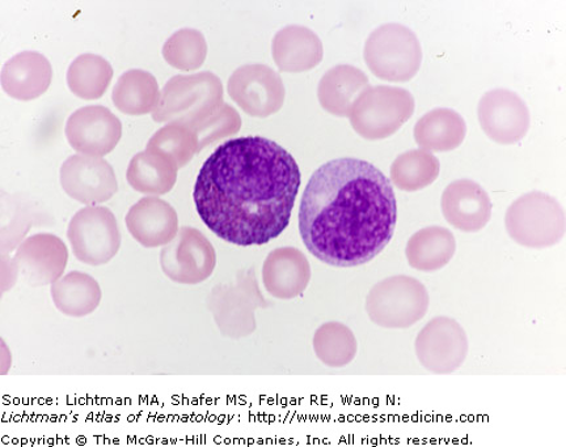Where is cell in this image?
<instances>
[{
  "instance_id": "15",
  "label": "cell",
  "mask_w": 566,
  "mask_h": 447,
  "mask_svg": "<svg viewBox=\"0 0 566 447\" xmlns=\"http://www.w3.org/2000/svg\"><path fill=\"white\" fill-rule=\"evenodd\" d=\"M60 180L70 198L86 205L105 203L118 190L117 177L109 162L86 155L70 156L61 167Z\"/></svg>"
},
{
  "instance_id": "1",
  "label": "cell",
  "mask_w": 566,
  "mask_h": 447,
  "mask_svg": "<svg viewBox=\"0 0 566 447\" xmlns=\"http://www.w3.org/2000/svg\"><path fill=\"white\" fill-rule=\"evenodd\" d=\"M301 170L285 148L261 137L226 141L197 177L198 215L219 238L238 246L271 243L287 228Z\"/></svg>"
},
{
  "instance_id": "3",
  "label": "cell",
  "mask_w": 566,
  "mask_h": 447,
  "mask_svg": "<svg viewBox=\"0 0 566 447\" xmlns=\"http://www.w3.org/2000/svg\"><path fill=\"white\" fill-rule=\"evenodd\" d=\"M223 104L221 79L210 71L179 75L160 91L157 108L151 113L157 124H182L192 127L202 123Z\"/></svg>"
},
{
  "instance_id": "20",
  "label": "cell",
  "mask_w": 566,
  "mask_h": 447,
  "mask_svg": "<svg viewBox=\"0 0 566 447\" xmlns=\"http://www.w3.org/2000/svg\"><path fill=\"white\" fill-rule=\"evenodd\" d=\"M53 67L44 54L23 52L6 62L2 70V88L19 102H32L51 87Z\"/></svg>"
},
{
  "instance_id": "19",
  "label": "cell",
  "mask_w": 566,
  "mask_h": 447,
  "mask_svg": "<svg viewBox=\"0 0 566 447\" xmlns=\"http://www.w3.org/2000/svg\"><path fill=\"white\" fill-rule=\"evenodd\" d=\"M310 280L311 265L300 248L279 247L269 253L263 266V283L269 295L279 300H293L307 289Z\"/></svg>"
},
{
  "instance_id": "12",
  "label": "cell",
  "mask_w": 566,
  "mask_h": 447,
  "mask_svg": "<svg viewBox=\"0 0 566 447\" xmlns=\"http://www.w3.org/2000/svg\"><path fill=\"white\" fill-rule=\"evenodd\" d=\"M229 95L248 116L266 118L280 111L286 89L281 76L266 65H245L233 71Z\"/></svg>"
},
{
  "instance_id": "10",
  "label": "cell",
  "mask_w": 566,
  "mask_h": 447,
  "mask_svg": "<svg viewBox=\"0 0 566 447\" xmlns=\"http://www.w3.org/2000/svg\"><path fill=\"white\" fill-rule=\"evenodd\" d=\"M415 351L419 363L428 372L438 375L451 374L469 356V337L455 319L436 317L417 336Z\"/></svg>"
},
{
  "instance_id": "4",
  "label": "cell",
  "mask_w": 566,
  "mask_h": 447,
  "mask_svg": "<svg viewBox=\"0 0 566 447\" xmlns=\"http://www.w3.org/2000/svg\"><path fill=\"white\" fill-rule=\"evenodd\" d=\"M505 226L514 243L528 248H548L564 238L565 212L556 198L531 191L507 209Z\"/></svg>"
},
{
  "instance_id": "14",
  "label": "cell",
  "mask_w": 566,
  "mask_h": 447,
  "mask_svg": "<svg viewBox=\"0 0 566 447\" xmlns=\"http://www.w3.org/2000/svg\"><path fill=\"white\" fill-rule=\"evenodd\" d=\"M67 260V247L60 237L49 233L34 234L19 245L11 259V269L28 286L42 287L62 278Z\"/></svg>"
},
{
  "instance_id": "23",
  "label": "cell",
  "mask_w": 566,
  "mask_h": 447,
  "mask_svg": "<svg viewBox=\"0 0 566 447\" xmlns=\"http://www.w3.org/2000/svg\"><path fill=\"white\" fill-rule=\"evenodd\" d=\"M177 172L179 167L172 158L166 153L146 149L132 159L126 180L140 194L160 196L174 189Z\"/></svg>"
},
{
  "instance_id": "31",
  "label": "cell",
  "mask_w": 566,
  "mask_h": 447,
  "mask_svg": "<svg viewBox=\"0 0 566 447\" xmlns=\"http://www.w3.org/2000/svg\"><path fill=\"white\" fill-rule=\"evenodd\" d=\"M163 56L169 66L181 71H193L203 65L208 56L205 35L197 30L177 31L163 46Z\"/></svg>"
},
{
  "instance_id": "26",
  "label": "cell",
  "mask_w": 566,
  "mask_h": 447,
  "mask_svg": "<svg viewBox=\"0 0 566 447\" xmlns=\"http://www.w3.org/2000/svg\"><path fill=\"white\" fill-rule=\"evenodd\" d=\"M55 308L71 318H82L94 313L102 301V288L88 274L69 273L52 284Z\"/></svg>"
},
{
  "instance_id": "16",
  "label": "cell",
  "mask_w": 566,
  "mask_h": 447,
  "mask_svg": "<svg viewBox=\"0 0 566 447\" xmlns=\"http://www.w3.org/2000/svg\"><path fill=\"white\" fill-rule=\"evenodd\" d=\"M123 137V125L102 105L77 109L66 124V138L80 155L104 158L117 147Z\"/></svg>"
},
{
  "instance_id": "7",
  "label": "cell",
  "mask_w": 566,
  "mask_h": 447,
  "mask_svg": "<svg viewBox=\"0 0 566 447\" xmlns=\"http://www.w3.org/2000/svg\"><path fill=\"white\" fill-rule=\"evenodd\" d=\"M268 307L254 268L240 272L235 281L217 286L208 297V309L218 330L223 337L235 340L256 331V311Z\"/></svg>"
},
{
  "instance_id": "9",
  "label": "cell",
  "mask_w": 566,
  "mask_h": 447,
  "mask_svg": "<svg viewBox=\"0 0 566 447\" xmlns=\"http://www.w3.org/2000/svg\"><path fill=\"white\" fill-rule=\"evenodd\" d=\"M67 237L75 258L90 266H103L122 246L116 216L102 205H87L70 220Z\"/></svg>"
},
{
  "instance_id": "6",
  "label": "cell",
  "mask_w": 566,
  "mask_h": 447,
  "mask_svg": "<svg viewBox=\"0 0 566 447\" xmlns=\"http://www.w3.org/2000/svg\"><path fill=\"white\" fill-rule=\"evenodd\" d=\"M430 297L420 280L396 275L375 284L366 297V313L384 329L412 328L427 316Z\"/></svg>"
},
{
  "instance_id": "30",
  "label": "cell",
  "mask_w": 566,
  "mask_h": 447,
  "mask_svg": "<svg viewBox=\"0 0 566 447\" xmlns=\"http://www.w3.org/2000/svg\"><path fill=\"white\" fill-rule=\"evenodd\" d=\"M313 345L316 358L329 368L349 365L358 352L356 336L342 322L322 324L315 332Z\"/></svg>"
},
{
  "instance_id": "18",
  "label": "cell",
  "mask_w": 566,
  "mask_h": 447,
  "mask_svg": "<svg viewBox=\"0 0 566 447\" xmlns=\"http://www.w3.org/2000/svg\"><path fill=\"white\" fill-rule=\"evenodd\" d=\"M127 231L142 246H166L179 233V216L171 204L159 196L142 198L127 212Z\"/></svg>"
},
{
  "instance_id": "2",
  "label": "cell",
  "mask_w": 566,
  "mask_h": 447,
  "mask_svg": "<svg viewBox=\"0 0 566 447\" xmlns=\"http://www.w3.org/2000/svg\"><path fill=\"white\" fill-rule=\"evenodd\" d=\"M396 222L392 183L369 161L327 162L311 177L302 196L303 243L329 266L369 264L391 243Z\"/></svg>"
},
{
  "instance_id": "32",
  "label": "cell",
  "mask_w": 566,
  "mask_h": 447,
  "mask_svg": "<svg viewBox=\"0 0 566 447\" xmlns=\"http://www.w3.org/2000/svg\"><path fill=\"white\" fill-rule=\"evenodd\" d=\"M146 149L159 151L172 158L177 167L184 168L200 152L197 135L192 127L182 124H167L148 140Z\"/></svg>"
},
{
  "instance_id": "25",
  "label": "cell",
  "mask_w": 566,
  "mask_h": 447,
  "mask_svg": "<svg viewBox=\"0 0 566 447\" xmlns=\"http://www.w3.org/2000/svg\"><path fill=\"white\" fill-rule=\"evenodd\" d=\"M457 252L454 234L440 225L427 226L409 238L406 257L410 267L434 273L448 266Z\"/></svg>"
},
{
  "instance_id": "8",
  "label": "cell",
  "mask_w": 566,
  "mask_h": 447,
  "mask_svg": "<svg viewBox=\"0 0 566 447\" xmlns=\"http://www.w3.org/2000/svg\"><path fill=\"white\" fill-rule=\"evenodd\" d=\"M409 91L388 85L369 87L353 104L349 119L354 131L366 140H381L398 132L415 113Z\"/></svg>"
},
{
  "instance_id": "22",
  "label": "cell",
  "mask_w": 566,
  "mask_h": 447,
  "mask_svg": "<svg viewBox=\"0 0 566 447\" xmlns=\"http://www.w3.org/2000/svg\"><path fill=\"white\" fill-rule=\"evenodd\" d=\"M369 87V77L363 70L350 65H338L328 70L318 83V103L331 115L349 117L353 104Z\"/></svg>"
},
{
  "instance_id": "33",
  "label": "cell",
  "mask_w": 566,
  "mask_h": 447,
  "mask_svg": "<svg viewBox=\"0 0 566 447\" xmlns=\"http://www.w3.org/2000/svg\"><path fill=\"white\" fill-rule=\"evenodd\" d=\"M192 129L197 135L200 151H202L205 147L238 134L242 129V118L237 109L223 103L210 117L192 126Z\"/></svg>"
},
{
  "instance_id": "29",
  "label": "cell",
  "mask_w": 566,
  "mask_h": 447,
  "mask_svg": "<svg viewBox=\"0 0 566 447\" xmlns=\"http://www.w3.org/2000/svg\"><path fill=\"white\" fill-rule=\"evenodd\" d=\"M113 77L111 63L96 54H83L71 63L67 85L71 92L83 99H97L108 89Z\"/></svg>"
},
{
  "instance_id": "17",
  "label": "cell",
  "mask_w": 566,
  "mask_h": 447,
  "mask_svg": "<svg viewBox=\"0 0 566 447\" xmlns=\"http://www.w3.org/2000/svg\"><path fill=\"white\" fill-rule=\"evenodd\" d=\"M442 214L458 231L476 233L491 222L493 203L490 194L476 181L451 182L441 199Z\"/></svg>"
},
{
  "instance_id": "21",
  "label": "cell",
  "mask_w": 566,
  "mask_h": 447,
  "mask_svg": "<svg viewBox=\"0 0 566 447\" xmlns=\"http://www.w3.org/2000/svg\"><path fill=\"white\" fill-rule=\"evenodd\" d=\"M275 65L285 73H306L323 61L324 47L310 28L287 25L274 35L272 45Z\"/></svg>"
},
{
  "instance_id": "13",
  "label": "cell",
  "mask_w": 566,
  "mask_h": 447,
  "mask_svg": "<svg viewBox=\"0 0 566 447\" xmlns=\"http://www.w3.org/2000/svg\"><path fill=\"white\" fill-rule=\"evenodd\" d=\"M478 117L481 129L494 143L512 146L526 137L531 115L528 106L511 89L495 88L480 98Z\"/></svg>"
},
{
  "instance_id": "28",
  "label": "cell",
  "mask_w": 566,
  "mask_h": 447,
  "mask_svg": "<svg viewBox=\"0 0 566 447\" xmlns=\"http://www.w3.org/2000/svg\"><path fill=\"white\" fill-rule=\"evenodd\" d=\"M441 173V162L431 152L412 149L401 153L391 166V182L396 188L416 193L433 184Z\"/></svg>"
},
{
  "instance_id": "11",
  "label": "cell",
  "mask_w": 566,
  "mask_h": 447,
  "mask_svg": "<svg viewBox=\"0 0 566 447\" xmlns=\"http://www.w3.org/2000/svg\"><path fill=\"white\" fill-rule=\"evenodd\" d=\"M160 266L168 279L196 286L214 273L216 248L202 232L182 226L171 243L163 247Z\"/></svg>"
},
{
  "instance_id": "5",
  "label": "cell",
  "mask_w": 566,
  "mask_h": 447,
  "mask_svg": "<svg viewBox=\"0 0 566 447\" xmlns=\"http://www.w3.org/2000/svg\"><path fill=\"white\" fill-rule=\"evenodd\" d=\"M364 56L375 76L392 83L412 81L422 65L419 38L401 24L377 28L366 41Z\"/></svg>"
},
{
  "instance_id": "27",
  "label": "cell",
  "mask_w": 566,
  "mask_h": 447,
  "mask_svg": "<svg viewBox=\"0 0 566 447\" xmlns=\"http://www.w3.org/2000/svg\"><path fill=\"white\" fill-rule=\"evenodd\" d=\"M158 81L145 70H130L119 76L112 99L119 111L129 116L153 113L159 103Z\"/></svg>"
},
{
  "instance_id": "24",
  "label": "cell",
  "mask_w": 566,
  "mask_h": 447,
  "mask_svg": "<svg viewBox=\"0 0 566 447\" xmlns=\"http://www.w3.org/2000/svg\"><path fill=\"white\" fill-rule=\"evenodd\" d=\"M417 146L428 152H451L462 146L467 125L458 111L438 108L427 113L415 126Z\"/></svg>"
}]
</instances>
